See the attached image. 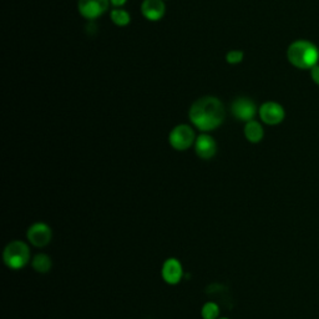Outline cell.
Instances as JSON below:
<instances>
[{
  "label": "cell",
  "mask_w": 319,
  "mask_h": 319,
  "mask_svg": "<svg viewBox=\"0 0 319 319\" xmlns=\"http://www.w3.org/2000/svg\"><path fill=\"white\" fill-rule=\"evenodd\" d=\"M110 0H79L78 10L87 20L92 21L106 13Z\"/></svg>",
  "instance_id": "cell-6"
},
{
  "label": "cell",
  "mask_w": 319,
  "mask_h": 319,
  "mask_svg": "<svg viewBox=\"0 0 319 319\" xmlns=\"http://www.w3.org/2000/svg\"><path fill=\"white\" fill-rule=\"evenodd\" d=\"M243 56L244 54L242 53V51L239 50H232L230 51V53H227L226 55V61L228 62V64H239V62L243 60Z\"/></svg>",
  "instance_id": "cell-16"
},
{
  "label": "cell",
  "mask_w": 319,
  "mask_h": 319,
  "mask_svg": "<svg viewBox=\"0 0 319 319\" xmlns=\"http://www.w3.org/2000/svg\"><path fill=\"white\" fill-rule=\"evenodd\" d=\"M166 7L164 0H144L141 4V13L147 20L158 21L164 18Z\"/></svg>",
  "instance_id": "cell-11"
},
{
  "label": "cell",
  "mask_w": 319,
  "mask_h": 319,
  "mask_svg": "<svg viewBox=\"0 0 319 319\" xmlns=\"http://www.w3.org/2000/svg\"><path fill=\"white\" fill-rule=\"evenodd\" d=\"M110 16H111L112 23L117 26H126L131 21L130 14L123 9H114L110 14Z\"/></svg>",
  "instance_id": "cell-15"
},
{
  "label": "cell",
  "mask_w": 319,
  "mask_h": 319,
  "mask_svg": "<svg viewBox=\"0 0 319 319\" xmlns=\"http://www.w3.org/2000/svg\"><path fill=\"white\" fill-rule=\"evenodd\" d=\"M219 312L221 309L216 302H206L201 309V315L203 319H218Z\"/></svg>",
  "instance_id": "cell-14"
},
{
  "label": "cell",
  "mask_w": 319,
  "mask_h": 319,
  "mask_svg": "<svg viewBox=\"0 0 319 319\" xmlns=\"http://www.w3.org/2000/svg\"><path fill=\"white\" fill-rule=\"evenodd\" d=\"M126 2H127V0H110V3H111L112 5H114V7H122V5H125L126 4Z\"/></svg>",
  "instance_id": "cell-18"
},
{
  "label": "cell",
  "mask_w": 319,
  "mask_h": 319,
  "mask_svg": "<svg viewBox=\"0 0 319 319\" xmlns=\"http://www.w3.org/2000/svg\"><path fill=\"white\" fill-rule=\"evenodd\" d=\"M244 136L252 144H258L260 141H262L263 136H265V131H263L262 125L258 121L254 120L246 122V126H244Z\"/></svg>",
  "instance_id": "cell-12"
},
{
  "label": "cell",
  "mask_w": 319,
  "mask_h": 319,
  "mask_svg": "<svg viewBox=\"0 0 319 319\" xmlns=\"http://www.w3.org/2000/svg\"><path fill=\"white\" fill-rule=\"evenodd\" d=\"M231 112L233 116L239 121H244L248 122L254 119L256 112H257V107H256L254 103L247 98H238L236 99L231 106Z\"/></svg>",
  "instance_id": "cell-7"
},
{
  "label": "cell",
  "mask_w": 319,
  "mask_h": 319,
  "mask_svg": "<svg viewBox=\"0 0 319 319\" xmlns=\"http://www.w3.org/2000/svg\"><path fill=\"white\" fill-rule=\"evenodd\" d=\"M26 238L30 244L38 248L46 247L53 238V230L45 222H35L26 231Z\"/></svg>",
  "instance_id": "cell-5"
},
{
  "label": "cell",
  "mask_w": 319,
  "mask_h": 319,
  "mask_svg": "<svg viewBox=\"0 0 319 319\" xmlns=\"http://www.w3.org/2000/svg\"><path fill=\"white\" fill-rule=\"evenodd\" d=\"M284 109L279 104L269 101L260 107V117L267 125H278L284 120Z\"/></svg>",
  "instance_id": "cell-9"
},
{
  "label": "cell",
  "mask_w": 319,
  "mask_h": 319,
  "mask_svg": "<svg viewBox=\"0 0 319 319\" xmlns=\"http://www.w3.org/2000/svg\"><path fill=\"white\" fill-rule=\"evenodd\" d=\"M195 141H196V135L194 129L186 123L175 126L169 135L170 145L177 151L188 150L192 145H195Z\"/></svg>",
  "instance_id": "cell-4"
},
{
  "label": "cell",
  "mask_w": 319,
  "mask_h": 319,
  "mask_svg": "<svg viewBox=\"0 0 319 319\" xmlns=\"http://www.w3.org/2000/svg\"><path fill=\"white\" fill-rule=\"evenodd\" d=\"M195 151L196 155L202 160H211L217 153V142L211 135L201 134L195 141Z\"/></svg>",
  "instance_id": "cell-10"
},
{
  "label": "cell",
  "mask_w": 319,
  "mask_h": 319,
  "mask_svg": "<svg viewBox=\"0 0 319 319\" xmlns=\"http://www.w3.org/2000/svg\"><path fill=\"white\" fill-rule=\"evenodd\" d=\"M189 121L200 131H213L224 123L226 119V109L219 99L205 96L195 101L188 111Z\"/></svg>",
  "instance_id": "cell-1"
},
{
  "label": "cell",
  "mask_w": 319,
  "mask_h": 319,
  "mask_svg": "<svg viewBox=\"0 0 319 319\" xmlns=\"http://www.w3.org/2000/svg\"><path fill=\"white\" fill-rule=\"evenodd\" d=\"M288 60L298 69H312L318 61V49L312 43L306 40H298L291 44L287 51Z\"/></svg>",
  "instance_id": "cell-2"
},
{
  "label": "cell",
  "mask_w": 319,
  "mask_h": 319,
  "mask_svg": "<svg viewBox=\"0 0 319 319\" xmlns=\"http://www.w3.org/2000/svg\"><path fill=\"white\" fill-rule=\"evenodd\" d=\"M310 75H312V79L314 80L315 84L319 85V67H313L310 69Z\"/></svg>",
  "instance_id": "cell-17"
},
{
  "label": "cell",
  "mask_w": 319,
  "mask_h": 319,
  "mask_svg": "<svg viewBox=\"0 0 319 319\" xmlns=\"http://www.w3.org/2000/svg\"><path fill=\"white\" fill-rule=\"evenodd\" d=\"M51 266H53V261L45 253H38L33 257L31 260V267L35 272L41 274L48 273L51 269Z\"/></svg>",
  "instance_id": "cell-13"
},
{
  "label": "cell",
  "mask_w": 319,
  "mask_h": 319,
  "mask_svg": "<svg viewBox=\"0 0 319 319\" xmlns=\"http://www.w3.org/2000/svg\"><path fill=\"white\" fill-rule=\"evenodd\" d=\"M30 248L23 241H12L7 244L3 252V261L8 268L18 271L30 262Z\"/></svg>",
  "instance_id": "cell-3"
},
{
  "label": "cell",
  "mask_w": 319,
  "mask_h": 319,
  "mask_svg": "<svg viewBox=\"0 0 319 319\" xmlns=\"http://www.w3.org/2000/svg\"><path fill=\"white\" fill-rule=\"evenodd\" d=\"M161 276L167 284H178L183 277V268L180 261L173 257L167 258L162 265Z\"/></svg>",
  "instance_id": "cell-8"
},
{
  "label": "cell",
  "mask_w": 319,
  "mask_h": 319,
  "mask_svg": "<svg viewBox=\"0 0 319 319\" xmlns=\"http://www.w3.org/2000/svg\"><path fill=\"white\" fill-rule=\"evenodd\" d=\"M218 319H230V318H226V317H221V318H218Z\"/></svg>",
  "instance_id": "cell-19"
}]
</instances>
